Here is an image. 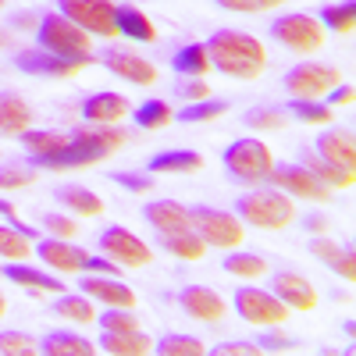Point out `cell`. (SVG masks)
<instances>
[{
    "instance_id": "6da1fadb",
    "label": "cell",
    "mask_w": 356,
    "mask_h": 356,
    "mask_svg": "<svg viewBox=\"0 0 356 356\" xmlns=\"http://www.w3.org/2000/svg\"><path fill=\"white\" fill-rule=\"evenodd\" d=\"M207 47V57L211 65L228 75V79H257L264 75L267 68V50L257 36H246V33H235V29H221L211 40L203 43Z\"/></svg>"
},
{
    "instance_id": "7a4b0ae2",
    "label": "cell",
    "mask_w": 356,
    "mask_h": 356,
    "mask_svg": "<svg viewBox=\"0 0 356 356\" xmlns=\"http://www.w3.org/2000/svg\"><path fill=\"white\" fill-rule=\"evenodd\" d=\"M235 218L253 225V228L278 232L296 218V207L282 189H253V193L235 200Z\"/></svg>"
},
{
    "instance_id": "3957f363",
    "label": "cell",
    "mask_w": 356,
    "mask_h": 356,
    "mask_svg": "<svg viewBox=\"0 0 356 356\" xmlns=\"http://www.w3.org/2000/svg\"><path fill=\"white\" fill-rule=\"evenodd\" d=\"M36 40L43 50L57 54V57H75V61H93L89 57V33L79 29L72 18H65L61 11H47L40 18Z\"/></svg>"
},
{
    "instance_id": "277c9868",
    "label": "cell",
    "mask_w": 356,
    "mask_h": 356,
    "mask_svg": "<svg viewBox=\"0 0 356 356\" xmlns=\"http://www.w3.org/2000/svg\"><path fill=\"white\" fill-rule=\"evenodd\" d=\"M221 161H225L228 175L239 178V182H264L267 171L275 168L271 150H267V143H260V139H235Z\"/></svg>"
},
{
    "instance_id": "5b68a950",
    "label": "cell",
    "mask_w": 356,
    "mask_h": 356,
    "mask_svg": "<svg viewBox=\"0 0 356 356\" xmlns=\"http://www.w3.org/2000/svg\"><path fill=\"white\" fill-rule=\"evenodd\" d=\"M189 221H193V232L207 246H221V250H232L243 243V225L235 214L228 211H214V207H193L189 211Z\"/></svg>"
},
{
    "instance_id": "8992f818",
    "label": "cell",
    "mask_w": 356,
    "mask_h": 356,
    "mask_svg": "<svg viewBox=\"0 0 356 356\" xmlns=\"http://www.w3.org/2000/svg\"><path fill=\"white\" fill-rule=\"evenodd\" d=\"M235 314H239L246 324H257V328H275V324H282L289 317V307L275 292L246 285V289L235 292Z\"/></svg>"
},
{
    "instance_id": "52a82bcc",
    "label": "cell",
    "mask_w": 356,
    "mask_h": 356,
    "mask_svg": "<svg viewBox=\"0 0 356 356\" xmlns=\"http://www.w3.org/2000/svg\"><path fill=\"white\" fill-rule=\"evenodd\" d=\"M271 40L282 43L285 50H296V54H314L324 43V29L310 15H285L271 25Z\"/></svg>"
},
{
    "instance_id": "ba28073f",
    "label": "cell",
    "mask_w": 356,
    "mask_h": 356,
    "mask_svg": "<svg viewBox=\"0 0 356 356\" xmlns=\"http://www.w3.org/2000/svg\"><path fill=\"white\" fill-rule=\"evenodd\" d=\"M57 11L86 29L89 36H118L111 0H57Z\"/></svg>"
},
{
    "instance_id": "9c48e42d",
    "label": "cell",
    "mask_w": 356,
    "mask_h": 356,
    "mask_svg": "<svg viewBox=\"0 0 356 356\" xmlns=\"http://www.w3.org/2000/svg\"><path fill=\"white\" fill-rule=\"evenodd\" d=\"M342 75L332 68V65H296L289 75H285V89L292 93V100H321L324 93H328L332 86H339Z\"/></svg>"
},
{
    "instance_id": "30bf717a",
    "label": "cell",
    "mask_w": 356,
    "mask_h": 356,
    "mask_svg": "<svg viewBox=\"0 0 356 356\" xmlns=\"http://www.w3.org/2000/svg\"><path fill=\"white\" fill-rule=\"evenodd\" d=\"M267 182H271L275 189H282L285 196H300V200H328L332 189L321 182V178L303 168V164H282V168H271L267 171Z\"/></svg>"
},
{
    "instance_id": "8fae6325",
    "label": "cell",
    "mask_w": 356,
    "mask_h": 356,
    "mask_svg": "<svg viewBox=\"0 0 356 356\" xmlns=\"http://www.w3.org/2000/svg\"><path fill=\"white\" fill-rule=\"evenodd\" d=\"M100 250L122 267H146L154 257H150V246H146L139 235H132L129 228L122 225H111L100 232Z\"/></svg>"
},
{
    "instance_id": "7c38bea8",
    "label": "cell",
    "mask_w": 356,
    "mask_h": 356,
    "mask_svg": "<svg viewBox=\"0 0 356 356\" xmlns=\"http://www.w3.org/2000/svg\"><path fill=\"white\" fill-rule=\"evenodd\" d=\"M86 65L93 61H75V57H57L50 50H25L15 57V68L25 75H43V79H75Z\"/></svg>"
},
{
    "instance_id": "4fadbf2b",
    "label": "cell",
    "mask_w": 356,
    "mask_h": 356,
    "mask_svg": "<svg viewBox=\"0 0 356 356\" xmlns=\"http://www.w3.org/2000/svg\"><path fill=\"white\" fill-rule=\"evenodd\" d=\"M36 257H40L47 267H54V271H68V275L86 271V260H89L86 250L72 246V239H57V235L36 243Z\"/></svg>"
},
{
    "instance_id": "5bb4252c",
    "label": "cell",
    "mask_w": 356,
    "mask_h": 356,
    "mask_svg": "<svg viewBox=\"0 0 356 356\" xmlns=\"http://www.w3.org/2000/svg\"><path fill=\"white\" fill-rule=\"evenodd\" d=\"M178 303H182V310L196 321H207V324H214L225 317V300L214 292V289H207V285H186L182 292H178Z\"/></svg>"
},
{
    "instance_id": "9a60e30c",
    "label": "cell",
    "mask_w": 356,
    "mask_h": 356,
    "mask_svg": "<svg viewBox=\"0 0 356 356\" xmlns=\"http://www.w3.org/2000/svg\"><path fill=\"white\" fill-rule=\"evenodd\" d=\"M82 292L89 296V300H97V303H107V307H129L136 310V292L125 285V282H118V278H97V275H89L82 278Z\"/></svg>"
},
{
    "instance_id": "2e32d148",
    "label": "cell",
    "mask_w": 356,
    "mask_h": 356,
    "mask_svg": "<svg viewBox=\"0 0 356 356\" xmlns=\"http://www.w3.org/2000/svg\"><path fill=\"white\" fill-rule=\"evenodd\" d=\"M275 296H278L289 310H314V307H317L314 285H310L303 275H292V271L275 275Z\"/></svg>"
},
{
    "instance_id": "e0dca14e",
    "label": "cell",
    "mask_w": 356,
    "mask_h": 356,
    "mask_svg": "<svg viewBox=\"0 0 356 356\" xmlns=\"http://www.w3.org/2000/svg\"><path fill=\"white\" fill-rule=\"evenodd\" d=\"M97 349L107 353V356H146L154 353V339L146 332H104L97 339Z\"/></svg>"
},
{
    "instance_id": "ac0fdd59",
    "label": "cell",
    "mask_w": 356,
    "mask_h": 356,
    "mask_svg": "<svg viewBox=\"0 0 356 356\" xmlns=\"http://www.w3.org/2000/svg\"><path fill=\"white\" fill-rule=\"evenodd\" d=\"M104 68L114 72L118 79L136 82V86H154V82H157V68H154L150 61H143V57H136V54H118V50H111V54L104 57Z\"/></svg>"
},
{
    "instance_id": "d6986e66",
    "label": "cell",
    "mask_w": 356,
    "mask_h": 356,
    "mask_svg": "<svg viewBox=\"0 0 356 356\" xmlns=\"http://www.w3.org/2000/svg\"><path fill=\"white\" fill-rule=\"evenodd\" d=\"M82 114L89 125H118L129 114V100L122 93H97L82 104Z\"/></svg>"
},
{
    "instance_id": "ffe728a7",
    "label": "cell",
    "mask_w": 356,
    "mask_h": 356,
    "mask_svg": "<svg viewBox=\"0 0 356 356\" xmlns=\"http://www.w3.org/2000/svg\"><path fill=\"white\" fill-rule=\"evenodd\" d=\"M143 218L150 221L161 235H164V232H189V228H193L189 211H186V207H178V203H171V200L146 203V207H143Z\"/></svg>"
},
{
    "instance_id": "44dd1931",
    "label": "cell",
    "mask_w": 356,
    "mask_h": 356,
    "mask_svg": "<svg viewBox=\"0 0 356 356\" xmlns=\"http://www.w3.org/2000/svg\"><path fill=\"white\" fill-rule=\"evenodd\" d=\"M317 157H324L328 164L356 168V143H353V132H342V129L321 132V139H317Z\"/></svg>"
},
{
    "instance_id": "7402d4cb",
    "label": "cell",
    "mask_w": 356,
    "mask_h": 356,
    "mask_svg": "<svg viewBox=\"0 0 356 356\" xmlns=\"http://www.w3.org/2000/svg\"><path fill=\"white\" fill-rule=\"evenodd\" d=\"M114 25H118V33L136 40V43H154V36H157L154 22L146 18L139 8H132V4H118L114 8Z\"/></svg>"
},
{
    "instance_id": "603a6c76",
    "label": "cell",
    "mask_w": 356,
    "mask_h": 356,
    "mask_svg": "<svg viewBox=\"0 0 356 356\" xmlns=\"http://www.w3.org/2000/svg\"><path fill=\"white\" fill-rule=\"evenodd\" d=\"M33 129V111L15 93H0V136H22Z\"/></svg>"
},
{
    "instance_id": "cb8c5ba5",
    "label": "cell",
    "mask_w": 356,
    "mask_h": 356,
    "mask_svg": "<svg viewBox=\"0 0 356 356\" xmlns=\"http://www.w3.org/2000/svg\"><path fill=\"white\" fill-rule=\"evenodd\" d=\"M4 278L15 282V285H22V289H36V292H61V289H65L61 278H54V275H47V271H36V267H29V264H22V260H11V264L4 267Z\"/></svg>"
},
{
    "instance_id": "d4e9b609",
    "label": "cell",
    "mask_w": 356,
    "mask_h": 356,
    "mask_svg": "<svg viewBox=\"0 0 356 356\" xmlns=\"http://www.w3.org/2000/svg\"><path fill=\"white\" fill-rule=\"evenodd\" d=\"M303 168H310L328 189H349L356 182V168H342V164H328L324 157H317L314 150H303Z\"/></svg>"
},
{
    "instance_id": "484cf974",
    "label": "cell",
    "mask_w": 356,
    "mask_h": 356,
    "mask_svg": "<svg viewBox=\"0 0 356 356\" xmlns=\"http://www.w3.org/2000/svg\"><path fill=\"white\" fill-rule=\"evenodd\" d=\"M40 353L43 356H93L97 346L82 335H75V332H50L40 342Z\"/></svg>"
},
{
    "instance_id": "4316f807",
    "label": "cell",
    "mask_w": 356,
    "mask_h": 356,
    "mask_svg": "<svg viewBox=\"0 0 356 356\" xmlns=\"http://www.w3.org/2000/svg\"><path fill=\"white\" fill-rule=\"evenodd\" d=\"M18 139L25 143V150L33 154L36 164L47 161V157H57V154H61L65 146L72 143V136H61V132H40V129H25Z\"/></svg>"
},
{
    "instance_id": "83f0119b",
    "label": "cell",
    "mask_w": 356,
    "mask_h": 356,
    "mask_svg": "<svg viewBox=\"0 0 356 356\" xmlns=\"http://www.w3.org/2000/svg\"><path fill=\"white\" fill-rule=\"evenodd\" d=\"M146 171L154 175H193V171H203V157L193 154V150H168V154H157Z\"/></svg>"
},
{
    "instance_id": "f1b7e54d",
    "label": "cell",
    "mask_w": 356,
    "mask_h": 356,
    "mask_svg": "<svg viewBox=\"0 0 356 356\" xmlns=\"http://www.w3.org/2000/svg\"><path fill=\"white\" fill-rule=\"evenodd\" d=\"M57 203H65L68 211H75L82 218L104 214V200L93 189H86V186H61V189H57Z\"/></svg>"
},
{
    "instance_id": "f546056e",
    "label": "cell",
    "mask_w": 356,
    "mask_h": 356,
    "mask_svg": "<svg viewBox=\"0 0 356 356\" xmlns=\"http://www.w3.org/2000/svg\"><path fill=\"white\" fill-rule=\"evenodd\" d=\"M310 253L321 257L328 267H335V271H339L346 282H356V260H353V250H342V246H335V243H328V239H314V243H310Z\"/></svg>"
},
{
    "instance_id": "4dcf8cb0",
    "label": "cell",
    "mask_w": 356,
    "mask_h": 356,
    "mask_svg": "<svg viewBox=\"0 0 356 356\" xmlns=\"http://www.w3.org/2000/svg\"><path fill=\"white\" fill-rule=\"evenodd\" d=\"M72 139H79L86 146H97V150H104V154H114V150H122V146L129 143V136L118 125H89V129H79Z\"/></svg>"
},
{
    "instance_id": "1f68e13d",
    "label": "cell",
    "mask_w": 356,
    "mask_h": 356,
    "mask_svg": "<svg viewBox=\"0 0 356 356\" xmlns=\"http://www.w3.org/2000/svg\"><path fill=\"white\" fill-rule=\"evenodd\" d=\"M161 243L171 257H182V260H200L207 253V243L200 239V235L189 228V232H164Z\"/></svg>"
},
{
    "instance_id": "d6a6232c",
    "label": "cell",
    "mask_w": 356,
    "mask_h": 356,
    "mask_svg": "<svg viewBox=\"0 0 356 356\" xmlns=\"http://www.w3.org/2000/svg\"><path fill=\"white\" fill-rule=\"evenodd\" d=\"M175 72L178 75H193V79H203L207 75V68H211V57H207V47L203 43H189V47H182L175 54Z\"/></svg>"
},
{
    "instance_id": "836d02e7",
    "label": "cell",
    "mask_w": 356,
    "mask_h": 356,
    "mask_svg": "<svg viewBox=\"0 0 356 356\" xmlns=\"http://www.w3.org/2000/svg\"><path fill=\"white\" fill-rule=\"evenodd\" d=\"M321 29H332V33H353L356 29V4L353 0H342V4H332L321 11Z\"/></svg>"
},
{
    "instance_id": "e575fe53",
    "label": "cell",
    "mask_w": 356,
    "mask_h": 356,
    "mask_svg": "<svg viewBox=\"0 0 356 356\" xmlns=\"http://www.w3.org/2000/svg\"><path fill=\"white\" fill-rule=\"evenodd\" d=\"M225 111H228L225 100H211V97H207V100H193L186 111H178L175 118L182 125H200V122H214V118H221Z\"/></svg>"
},
{
    "instance_id": "d590c367",
    "label": "cell",
    "mask_w": 356,
    "mask_h": 356,
    "mask_svg": "<svg viewBox=\"0 0 356 356\" xmlns=\"http://www.w3.org/2000/svg\"><path fill=\"white\" fill-rule=\"evenodd\" d=\"M296 122H303V125H328L332 122V107L328 104H321V100H292L289 107H285Z\"/></svg>"
},
{
    "instance_id": "8d00e7d4",
    "label": "cell",
    "mask_w": 356,
    "mask_h": 356,
    "mask_svg": "<svg viewBox=\"0 0 356 356\" xmlns=\"http://www.w3.org/2000/svg\"><path fill=\"white\" fill-rule=\"evenodd\" d=\"M54 314H61V317H68V321H75V324L97 321V310H93V303H89L86 292H82V296H61V300L54 303Z\"/></svg>"
},
{
    "instance_id": "74e56055",
    "label": "cell",
    "mask_w": 356,
    "mask_h": 356,
    "mask_svg": "<svg viewBox=\"0 0 356 356\" xmlns=\"http://www.w3.org/2000/svg\"><path fill=\"white\" fill-rule=\"evenodd\" d=\"M221 267L228 275H235V278H260L267 271V260L257 257V253H232V257L221 260Z\"/></svg>"
},
{
    "instance_id": "f35d334b",
    "label": "cell",
    "mask_w": 356,
    "mask_h": 356,
    "mask_svg": "<svg viewBox=\"0 0 356 356\" xmlns=\"http://www.w3.org/2000/svg\"><path fill=\"white\" fill-rule=\"evenodd\" d=\"M154 353L161 356H203V342L193 335H164L161 342H154Z\"/></svg>"
},
{
    "instance_id": "ab89813d",
    "label": "cell",
    "mask_w": 356,
    "mask_h": 356,
    "mask_svg": "<svg viewBox=\"0 0 356 356\" xmlns=\"http://www.w3.org/2000/svg\"><path fill=\"white\" fill-rule=\"evenodd\" d=\"M132 118H136V125H139V129H164L171 118H175V111H171L164 100H146Z\"/></svg>"
},
{
    "instance_id": "60d3db41",
    "label": "cell",
    "mask_w": 356,
    "mask_h": 356,
    "mask_svg": "<svg viewBox=\"0 0 356 356\" xmlns=\"http://www.w3.org/2000/svg\"><path fill=\"white\" fill-rule=\"evenodd\" d=\"M97 321L104 332H136L139 328V317L129 307H111L107 314H97Z\"/></svg>"
},
{
    "instance_id": "b9f144b4",
    "label": "cell",
    "mask_w": 356,
    "mask_h": 356,
    "mask_svg": "<svg viewBox=\"0 0 356 356\" xmlns=\"http://www.w3.org/2000/svg\"><path fill=\"white\" fill-rule=\"evenodd\" d=\"M29 243L33 239H25V235L18 228H0V257H8V260H25L29 257Z\"/></svg>"
},
{
    "instance_id": "7bdbcfd3",
    "label": "cell",
    "mask_w": 356,
    "mask_h": 356,
    "mask_svg": "<svg viewBox=\"0 0 356 356\" xmlns=\"http://www.w3.org/2000/svg\"><path fill=\"white\" fill-rule=\"evenodd\" d=\"M243 122H246L250 129H257V132H275V129L285 125V114H282V111H267V107H260V111L243 114Z\"/></svg>"
},
{
    "instance_id": "ee69618b",
    "label": "cell",
    "mask_w": 356,
    "mask_h": 356,
    "mask_svg": "<svg viewBox=\"0 0 356 356\" xmlns=\"http://www.w3.org/2000/svg\"><path fill=\"white\" fill-rule=\"evenodd\" d=\"M111 182L114 186H125L129 193H150L154 189V175H143V171H111Z\"/></svg>"
},
{
    "instance_id": "f6af8a7d",
    "label": "cell",
    "mask_w": 356,
    "mask_h": 356,
    "mask_svg": "<svg viewBox=\"0 0 356 356\" xmlns=\"http://www.w3.org/2000/svg\"><path fill=\"white\" fill-rule=\"evenodd\" d=\"M0 353L4 356H29V353H36V342L22 332H0Z\"/></svg>"
},
{
    "instance_id": "bcb514c9",
    "label": "cell",
    "mask_w": 356,
    "mask_h": 356,
    "mask_svg": "<svg viewBox=\"0 0 356 356\" xmlns=\"http://www.w3.org/2000/svg\"><path fill=\"white\" fill-rule=\"evenodd\" d=\"M218 8H228V11H243V15H257V11H271L285 0H214Z\"/></svg>"
},
{
    "instance_id": "7dc6e473",
    "label": "cell",
    "mask_w": 356,
    "mask_h": 356,
    "mask_svg": "<svg viewBox=\"0 0 356 356\" xmlns=\"http://www.w3.org/2000/svg\"><path fill=\"white\" fill-rule=\"evenodd\" d=\"M36 182V171H22V168H4L0 171V189H25Z\"/></svg>"
},
{
    "instance_id": "c3c4849f",
    "label": "cell",
    "mask_w": 356,
    "mask_h": 356,
    "mask_svg": "<svg viewBox=\"0 0 356 356\" xmlns=\"http://www.w3.org/2000/svg\"><path fill=\"white\" fill-rule=\"evenodd\" d=\"M43 225L50 228V235H57V239H75L79 235V225L72 218H65V214H47Z\"/></svg>"
},
{
    "instance_id": "681fc988",
    "label": "cell",
    "mask_w": 356,
    "mask_h": 356,
    "mask_svg": "<svg viewBox=\"0 0 356 356\" xmlns=\"http://www.w3.org/2000/svg\"><path fill=\"white\" fill-rule=\"evenodd\" d=\"M260 349L253 342H221L214 346V356H257Z\"/></svg>"
},
{
    "instance_id": "f907efd6",
    "label": "cell",
    "mask_w": 356,
    "mask_h": 356,
    "mask_svg": "<svg viewBox=\"0 0 356 356\" xmlns=\"http://www.w3.org/2000/svg\"><path fill=\"white\" fill-rule=\"evenodd\" d=\"M178 93H182L186 100H207V97H211V86H207L203 79H189V82L178 86Z\"/></svg>"
},
{
    "instance_id": "816d5d0a",
    "label": "cell",
    "mask_w": 356,
    "mask_h": 356,
    "mask_svg": "<svg viewBox=\"0 0 356 356\" xmlns=\"http://www.w3.org/2000/svg\"><path fill=\"white\" fill-rule=\"evenodd\" d=\"M118 267H122V264H114L111 257H89V260H86V271H97V275H111V278H118Z\"/></svg>"
},
{
    "instance_id": "f5cc1de1",
    "label": "cell",
    "mask_w": 356,
    "mask_h": 356,
    "mask_svg": "<svg viewBox=\"0 0 356 356\" xmlns=\"http://www.w3.org/2000/svg\"><path fill=\"white\" fill-rule=\"evenodd\" d=\"M328 107H349L353 104V86H346V82H339V86H332L328 89Z\"/></svg>"
},
{
    "instance_id": "db71d44e",
    "label": "cell",
    "mask_w": 356,
    "mask_h": 356,
    "mask_svg": "<svg viewBox=\"0 0 356 356\" xmlns=\"http://www.w3.org/2000/svg\"><path fill=\"white\" fill-rule=\"evenodd\" d=\"M289 346H292V339H285V335H278V332H267V335H260V346H257V349L282 353V349H289Z\"/></svg>"
},
{
    "instance_id": "11a10c76",
    "label": "cell",
    "mask_w": 356,
    "mask_h": 356,
    "mask_svg": "<svg viewBox=\"0 0 356 356\" xmlns=\"http://www.w3.org/2000/svg\"><path fill=\"white\" fill-rule=\"evenodd\" d=\"M307 228H310V232H324V218H314V214H310V218H307Z\"/></svg>"
},
{
    "instance_id": "9f6ffc18",
    "label": "cell",
    "mask_w": 356,
    "mask_h": 356,
    "mask_svg": "<svg viewBox=\"0 0 356 356\" xmlns=\"http://www.w3.org/2000/svg\"><path fill=\"white\" fill-rule=\"evenodd\" d=\"M4 310H8V303H4V296H0V317H4Z\"/></svg>"
},
{
    "instance_id": "6f0895ef",
    "label": "cell",
    "mask_w": 356,
    "mask_h": 356,
    "mask_svg": "<svg viewBox=\"0 0 356 356\" xmlns=\"http://www.w3.org/2000/svg\"><path fill=\"white\" fill-rule=\"evenodd\" d=\"M0 4H4V0H0Z\"/></svg>"
}]
</instances>
